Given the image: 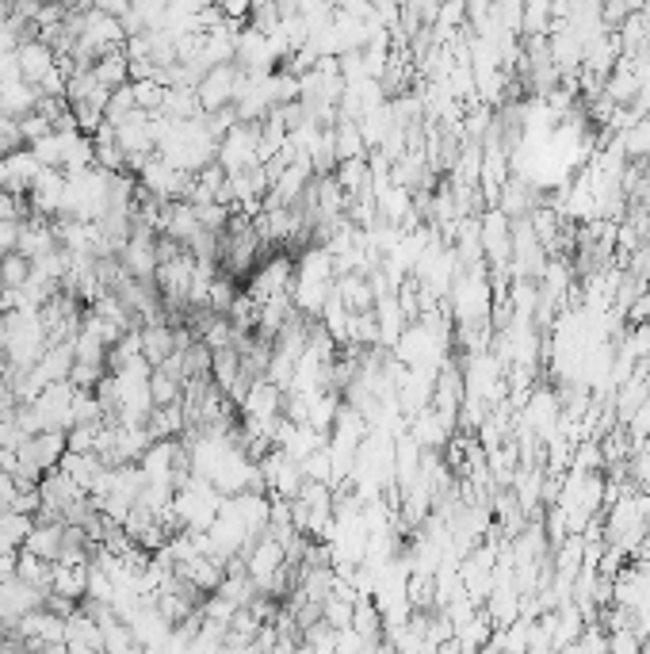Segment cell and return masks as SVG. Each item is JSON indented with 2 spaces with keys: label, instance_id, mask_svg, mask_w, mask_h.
<instances>
[{
  "label": "cell",
  "instance_id": "cell-2",
  "mask_svg": "<svg viewBox=\"0 0 650 654\" xmlns=\"http://www.w3.org/2000/svg\"><path fill=\"white\" fill-rule=\"evenodd\" d=\"M85 4H92L104 16H127L130 12V0H85Z\"/></svg>",
  "mask_w": 650,
  "mask_h": 654
},
{
  "label": "cell",
  "instance_id": "cell-1",
  "mask_svg": "<svg viewBox=\"0 0 650 654\" xmlns=\"http://www.w3.org/2000/svg\"><path fill=\"white\" fill-rule=\"evenodd\" d=\"M620 150H624V157H631V161H647L650 157V123H631L628 134L620 138Z\"/></svg>",
  "mask_w": 650,
  "mask_h": 654
},
{
  "label": "cell",
  "instance_id": "cell-3",
  "mask_svg": "<svg viewBox=\"0 0 650 654\" xmlns=\"http://www.w3.org/2000/svg\"><path fill=\"white\" fill-rule=\"evenodd\" d=\"M524 632H528V620H517V639H513V643H524ZM490 647H509V635H498V639H494V643H490Z\"/></svg>",
  "mask_w": 650,
  "mask_h": 654
}]
</instances>
